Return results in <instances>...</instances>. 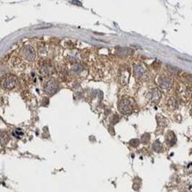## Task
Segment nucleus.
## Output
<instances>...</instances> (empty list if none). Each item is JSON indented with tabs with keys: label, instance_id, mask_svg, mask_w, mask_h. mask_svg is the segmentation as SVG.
I'll return each mask as SVG.
<instances>
[{
	"label": "nucleus",
	"instance_id": "obj_1",
	"mask_svg": "<svg viewBox=\"0 0 192 192\" xmlns=\"http://www.w3.org/2000/svg\"><path fill=\"white\" fill-rule=\"evenodd\" d=\"M17 78L12 74L6 75L2 80V87L6 89H12L17 85Z\"/></svg>",
	"mask_w": 192,
	"mask_h": 192
},
{
	"label": "nucleus",
	"instance_id": "obj_2",
	"mask_svg": "<svg viewBox=\"0 0 192 192\" xmlns=\"http://www.w3.org/2000/svg\"><path fill=\"white\" fill-rule=\"evenodd\" d=\"M119 110L123 114H129L133 111V104L129 99H122L119 104Z\"/></svg>",
	"mask_w": 192,
	"mask_h": 192
},
{
	"label": "nucleus",
	"instance_id": "obj_3",
	"mask_svg": "<svg viewBox=\"0 0 192 192\" xmlns=\"http://www.w3.org/2000/svg\"><path fill=\"white\" fill-rule=\"evenodd\" d=\"M59 90V85L55 80L47 81L44 84V91L49 94V95H53Z\"/></svg>",
	"mask_w": 192,
	"mask_h": 192
},
{
	"label": "nucleus",
	"instance_id": "obj_4",
	"mask_svg": "<svg viewBox=\"0 0 192 192\" xmlns=\"http://www.w3.org/2000/svg\"><path fill=\"white\" fill-rule=\"evenodd\" d=\"M22 55L24 57V59L28 61H33L36 58V53L34 49L31 46H25L22 49Z\"/></svg>",
	"mask_w": 192,
	"mask_h": 192
},
{
	"label": "nucleus",
	"instance_id": "obj_5",
	"mask_svg": "<svg viewBox=\"0 0 192 192\" xmlns=\"http://www.w3.org/2000/svg\"><path fill=\"white\" fill-rule=\"evenodd\" d=\"M39 73H41L43 75L51 74L53 73V67L51 66V64L50 62H42L39 67Z\"/></svg>",
	"mask_w": 192,
	"mask_h": 192
},
{
	"label": "nucleus",
	"instance_id": "obj_6",
	"mask_svg": "<svg viewBox=\"0 0 192 192\" xmlns=\"http://www.w3.org/2000/svg\"><path fill=\"white\" fill-rule=\"evenodd\" d=\"M159 86L164 89H170L173 86V81L169 77H162L159 79Z\"/></svg>",
	"mask_w": 192,
	"mask_h": 192
},
{
	"label": "nucleus",
	"instance_id": "obj_7",
	"mask_svg": "<svg viewBox=\"0 0 192 192\" xmlns=\"http://www.w3.org/2000/svg\"><path fill=\"white\" fill-rule=\"evenodd\" d=\"M134 74L136 78L140 79L146 74V68H144V66H142V64H138L134 68Z\"/></svg>",
	"mask_w": 192,
	"mask_h": 192
},
{
	"label": "nucleus",
	"instance_id": "obj_8",
	"mask_svg": "<svg viewBox=\"0 0 192 192\" xmlns=\"http://www.w3.org/2000/svg\"><path fill=\"white\" fill-rule=\"evenodd\" d=\"M160 98L161 92L159 91V89H152L151 91H150V93H149V98L151 99V101H153V102H158Z\"/></svg>",
	"mask_w": 192,
	"mask_h": 192
},
{
	"label": "nucleus",
	"instance_id": "obj_9",
	"mask_svg": "<svg viewBox=\"0 0 192 192\" xmlns=\"http://www.w3.org/2000/svg\"><path fill=\"white\" fill-rule=\"evenodd\" d=\"M166 142L170 146H173V145L175 144V142H176V136H175V135L173 134L172 131H170L167 135V136H166Z\"/></svg>",
	"mask_w": 192,
	"mask_h": 192
},
{
	"label": "nucleus",
	"instance_id": "obj_10",
	"mask_svg": "<svg viewBox=\"0 0 192 192\" xmlns=\"http://www.w3.org/2000/svg\"><path fill=\"white\" fill-rule=\"evenodd\" d=\"M82 70H83V68L81 65H79V64L74 65V67L72 68V69H71L72 73L74 74H80L82 72Z\"/></svg>",
	"mask_w": 192,
	"mask_h": 192
},
{
	"label": "nucleus",
	"instance_id": "obj_11",
	"mask_svg": "<svg viewBox=\"0 0 192 192\" xmlns=\"http://www.w3.org/2000/svg\"><path fill=\"white\" fill-rule=\"evenodd\" d=\"M8 141H9V136L7 135L6 132L2 131L1 132V143H2V145L6 144V142H8Z\"/></svg>",
	"mask_w": 192,
	"mask_h": 192
},
{
	"label": "nucleus",
	"instance_id": "obj_12",
	"mask_svg": "<svg viewBox=\"0 0 192 192\" xmlns=\"http://www.w3.org/2000/svg\"><path fill=\"white\" fill-rule=\"evenodd\" d=\"M157 120H158V123H159V126H162V128L166 127L167 124V120L163 116H158L157 118Z\"/></svg>",
	"mask_w": 192,
	"mask_h": 192
},
{
	"label": "nucleus",
	"instance_id": "obj_13",
	"mask_svg": "<svg viewBox=\"0 0 192 192\" xmlns=\"http://www.w3.org/2000/svg\"><path fill=\"white\" fill-rule=\"evenodd\" d=\"M152 149H153V151H156V152H159V151H160L161 149H162V146H161V143L159 142V141L157 140V141L153 143Z\"/></svg>",
	"mask_w": 192,
	"mask_h": 192
},
{
	"label": "nucleus",
	"instance_id": "obj_14",
	"mask_svg": "<svg viewBox=\"0 0 192 192\" xmlns=\"http://www.w3.org/2000/svg\"><path fill=\"white\" fill-rule=\"evenodd\" d=\"M150 135L149 134H143L142 136V137H141V142H142V143H147V142L150 141Z\"/></svg>",
	"mask_w": 192,
	"mask_h": 192
},
{
	"label": "nucleus",
	"instance_id": "obj_15",
	"mask_svg": "<svg viewBox=\"0 0 192 192\" xmlns=\"http://www.w3.org/2000/svg\"><path fill=\"white\" fill-rule=\"evenodd\" d=\"M168 105H170L172 108H175V107H177V101L174 98H171L168 101Z\"/></svg>",
	"mask_w": 192,
	"mask_h": 192
},
{
	"label": "nucleus",
	"instance_id": "obj_16",
	"mask_svg": "<svg viewBox=\"0 0 192 192\" xmlns=\"http://www.w3.org/2000/svg\"><path fill=\"white\" fill-rule=\"evenodd\" d=\"M139 143H140V141H139L138 139H132V140L129 142V144L131 145V146H133V147H136V146H138V145H139Z\"/></svg>",
	"mask_w": 192,
	"mask_h": 192
},
{
	"label": "nucleus",
	"instance_id": "obj_17",
	"mask_svg": "<svg viewBox=\"0 0 192 192\" xmlns=\"http://www.w3.org/2000/svg\"><path fill=\"white\" fill-rule=\"evenodd\" d=\"M184 77H185V79L188 81H190V82H192V74H184Z\"/></svg>",
	"mask_w": 192,
	"mask_h": 192
},
{
	"label": "nucleus",
	"instance_id": "obj_18",
	"mask_svg": "<svg viewBox=\"0 0 192 192\" xmlns=\"http://www.w3.org/2000/svg\"><path fill=\"white\" fill-rule=\"evenodd\" d=\"M191 111H192V107H191Z\"/></svg>",
	"mask_w": 192,
	"mask_h": 192
}]
</instances>
